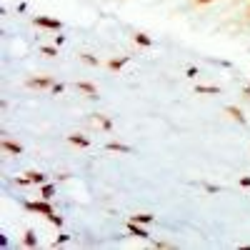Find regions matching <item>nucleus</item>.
<instances>
[{
    "label": "nucleus",
    "instance_id": "nucleus-1",
    "mask_svg": "<svg viewBox=\"0 0 250 250\" xmlns=\"http://www.w3.org/2000/svg\"><path fill=\"white\" fill-rule=\"evenodd\" d=\"M55 83L50 75H40V78H30L28 80V88H53Z\"/></svg>",
    "mask_w": 250,
    "mask_h": 250
},
{
    "label": "nucleus",
    "instance_id": "nucleus-2",
    "mask_svg": "<svg viewBox=\"0 0 250 250\" xmlns=\"http://www.w3.org/2000/svg\"><path fill=\"white\" fill-rule=\"evenodd\" d=\"M0 148H3L5 153H13V155H20V153H23V145H18V143H13V140H8V138L0 140Z\"/></svg>",
    "mask_w": 250,
    "mask_h": 250
},
{
    "label": "nucleus",
    "instance_id": "nucleus-3",
    "mask_svg": "<svg viewBox=\"0 0 250 250\" xmlns=\"http://www.w3.org/2000/svg\"><path fill=\"white\" fill-rule=\"evenodd\" d=\"M33 23L35 25H43V28H50V30H60V20H50V18H43V15H38Z\"/></svg>",
    "mask_w": 250,
    "mask_h": 250
},
{
    "label": "nucleus",
    "instance_id": "nucleus-4",
    "mask_svg": "<svg viewBox=\"0 0 250 250\" xmlns=\"http://www.w3.org/2000/svg\"><path fill=\"white\" fill-rule=\"evenodd\" d=\"M28 210H38V213H43L45 218H50V215L55 213L48 203H28Z\"/></svg>",
    "mask_w": 250,
    "mask_h": 250
},
{
    "label": "nucleus",
    "instance_id": "nucleus-5",
    "mask_svg": "<svg viewBox=\"0 0 250 250\" xmlns=\"http://www.w3.org/2000/svg\"><path fill=\"white\" fill-rule=\"evenodd\" d=\"M128 230H130L135 238H150V233L145 230V228H140V223H133V220H128Z\"/></svg>",
    "mask_w": 250,
    "mask_h": 250
},
{
    "label": "nucleus",
    "instance_id": "nucleus-6",
    "mask_svg": "<svg viewBox=\"0 0 250 250\" xmlns=\"http://www.w3.org/2000/svg\"><path fill=\"white\" fill-rule=\"evenodd\" d=\"M225 113H228V115H230V118H233L235 123H240V125H245V115H243V110H240L238 105H228V108H225Z\"/></svg>",
    "mask_w": 250,
    "mask_h": 250
},
{
    "label": "nucleus",
    "instance_id": "nucleus-7",
    "mask_svg": "<svg viewBox=\"0 0 250 250\" xmlns=\"http://www.w3.org/2000/svg\"><path fill=\"white\" fill-rule=\"evenodd\" d=\"M78 90H83V93L90 95V98H98V88L93 85V83H88V80H80L78 83Z\"/></svg>",
    "mask_w": 250,
    "mask_h": 250
},
{
    "label": "nucleus",
    "instance_id": "nucleus-8",
    "mask_svg": "<svg viewBox=\"0 0 250 250\" xmlns=\"http://www.w3.org/2000/svg\"><path fill=\"white\" fill-rule=\"evenodd\" d=\"M68 140H70L73 145H80V148H88V145H90V140H88L85 135H68Z\"/></svg>",
    "mask_w": 250,
    "mask_h": 250
},
{
    "label": "nucleus",
    "instance_id": "nucleus-9",
    "mask_svg": "<svg viewBox=\"0 0 250 250\" xmlns=\"http://www.w3.org/2000/svg\"><path fill=\"white\" fill-rule=\"evenodd\" d=\"M25 175H28L30 183H35V185H43V183H45V175L38 173V170H30V173H25Z\"/></svg>",
    "mask_w": 250,
    "mask_h": 250
},
{
    "label": "nucleus",
    "instance_id": "nucleus-10",
    "mask_svg": "<svg viewBox=\"0 0 250 250\" xmlns=\"http://www.w3.org/2000/svg\"><path fill=\"white\" fill-rule=\"evenodd\" d=\"M130 220H133V223H153L155 215H150V213H138V215H133Z\"/></svg>",
    "mask_w": 250,
    "mask_h": 250
},
{
    "label": "nucleus",
    "instance_id": "nucleus-11",
    "mask_svg": "<svg viewBox=\"0 0 250 250\" xmlns=\"http://www.w3.org/2000/svg\"><path fill=\"white\" fill-rule=\"evenodd\" d=\"M108 150H115V153H130L133 148H130V145H123V143H110V145H108Z\"/></svg>",
    "mask_w": 250,
    "mask_h": 250
},
{
    "label": "nucleus",
    "instance_id": "nucleus-12",
    "mask_svg": "<svg viewBox=\"0 0 250 250\" xmlns=\"http://www.w3.org/2000/svg\"><path fill=\"white\" fill-rule=\"evenodd\" d=\"M198 93H200V95H218V93H220V88H215V85H200V88H198Z\"/></svg>",
    "mask_w": 250,
    "mask_h": 250
},
{
    "label": "nucleus",
    "instance_id": "nucleus-13",
    "mask_svg": "<svg viewBox=\"0 0 250 250\" xmlns=\"http://www.w3.org/2000/svg\"><path fill=\"white\" fill-rule=\"evenodd\" d=\"M135 43H138V45H145V48H148V45H153V40H150L148 35H145V33H135Z\"/></svg>",
    "mask_w": 250,
    "mask_h": 250
},
{
    "label": "nucleus",
    "instance_id": "nucleus-14",
    "mask_svg": "<svg viewBox=\"0 0 250 250\" xmlns=\"http://www.w3.org/2000/svg\"><path fill=\"white\" fill-rule=\"evenodd\" d=\"M125 62H128V58H120V60L115 58V60H110V62H108V68H110V70H120V68L125 65Z\"/></svg>",
    "mask_w": 250,
    "mask_h": 250
},
{
    "label": "nucleus",
    "instance_id": "nucleus-15",
    "mask_svg": "<svg viewBox=\"0 0 250 250\" xmlns=\"http://www.w3.org/2000/svg\"><path fill=\"white\" fill-rule=\"evenodd\" d=\"M93 120H95V123H100L105 130H110V120H108V118H103L100 113H95V115H93Z\"/></svg>",
    "mask_w": 250,
    "mask_h": 250
},
{
    "label": "nucleus",
    "instance_id": "nucleus-16",
    "mask_svg": "<svg viewBox=\"0 0 250 250\" xmlns=\"http://www.w3.org/2000/svg\"><path fill=\"white\" fill-rule=\"evenodd\" d=\"M25 245H28V248H35V245H38V238H35V233H33V230H28V233H25Z\"/></svg>",
    "mask_w": 250,
    "mask_h": 250
},
{
    "label": "nucleus",
    "instance_id": "nucleus-17",
    "mask_svg": "<svg viewBox=\"0 0 250 250\" xmlns=\"http://www.w3.org/2000/svg\"><path fill=\"white\" fill-rule=\"evenodd\" d=\"M80 60H83V62H88V65H98V62H100L98 58H93V55H88V53H83Z\"/></svg>",
    "mask_w": 250,
    "mask_h": 250
},
{
    "label": "nucleus",
    "instance_id": "nucleus-18",
    "mask_svg": "<svg viewBox=\"0 0 250 250\" xmlns=\"http://www.w3.org/2000/svg\"><path fill=\"white\" fill-rule=\"evenodd\" d=\"M48 220H50V223H55V225H62V218H58V215H55V213H53V215H50V218H48Z\"/></svg>",
    "mask_w": 250,
    "mask_h": 250
},
{
    "label": "nucleus",
    "instance_id": "nucleus-19",
    "mask_svg": "<svg viewBox=\"0 0 250 250\" xmlns=\"http://www.w3.org/2000/svg\"><path fill=\"white\" fill-rule=\"evenodd\" d=\"M50 195H53V188L45 185V188H43V198H50Z\"/></svg>",
    "mask_w": 250,
    "mask_h": 250
},
{
    "label": "nucleus",
    "instance_id": "nucleus-20",
    "mask_svg": "<svg viewBox=\"0 0 250 250\" xmlns=\"http://www.w3.org/2000/svg\"><path fill=\"white\" fill-rule=\"evenodd\" d=\"M40 50H43V53H45V55H50V58H53V55H55V50H53V48H40Z\"/></svg>",
    "mask_w": 250,
    "mask_h": 250
},
{
    "label": "nucleus",
    "instance_id": "nucleus-21",
    "mask_svg": "<svg viewBox=\"0 0 250 250\" xmlns=\"http://www.w3.org/2000/svg\"><path fill=\"white\" fill-rule=\"evenodd\" d=\"M240 185L243 188H250V178H240Z\"/></svg>",
    "mask_w": 250,
    "mask_h": 250
},
{
    "label": "nucleus",
    "instance_id": "nucleus-22",
    "mask_svg": "<svg viewBox=\"0 0 250 250\" xmlns=\"http://www.w3.org/2000/svg\"><path fill=\"white\" fill-rule=\"evenodd\" d=\"M198 5H208V3H213V0H195Z\"/></svg>",
    "mask_w": 250,
    "mask_h": 250
},
{
    "label": "nucleus",
    "instance_id": "nucleus-23",
    "mask_svg": "<svg viewBox=\"0 0 250 250\" xmlns=\"http://www.w3.org/2000/svg\"><path fill=\"white\" fill-rule=\"evenodd\" d=\"M245 95H248V98H250V90H245Z\"/></svg>",
    "mask_w": 250,
    "mask_h": 250
},
{
    "label": "nucleus",
    "instance_id": "nucleus-24",
    "mask_svg": "<svg viewBox=\"0 0 250 250\" xmlns=\"http://www.w3.org/2000/svg\"><path fill=\"white\" fill-rule=\"evenodd\" d=\"M248 18H250V10H248Z\"/></svg>",
    "mask_w": 250,
    "mask_h": 250
}]
</instances>
